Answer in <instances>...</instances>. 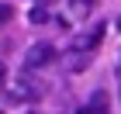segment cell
Returning <instances> with one entry per match:
<instances>
[{
  "mask_svg": "<svg viewBox=\"0 0 121 114\" xmlns=\"http://www.w3.org/2000/svg\"><path fill=\"white\" fill-rule=\"evenodd\" d=\"M28 114H38V111H28Z\"/></svg>",
  "mask_w": 121,
  "mask_h": 114,
  "instance_id": "9",
  "label": "cell"
},
{
  "mask_svg": "<svg viewBox=\"0 0 121 114\" xmlns=\"http://www.w3.org/2000/svg\"><path fill=\"white\" fill-rule=\"evenodd\" d=\"M76 114H93V111H90V107H80V111H76Z\"/></svg>",
  "mask_w": 121,
  "mask_h": 114,
  "instance_id": "6",
  "label": "cell"
},
{
  "mask_svg": "<svg viewBox=\"0 0 121 114\" xmlns=\"http://www.w3.org/2000/svg\"><path fill=\"white\" fill-rule=\"evenodd\" d=\"M4 73H7V69H4V62H0V83H4Z\"/></svg>",
  "mask_w": 121,
  "mask_h": 114,
  "instance_id": "7",
  "label": "cell"
},
{
  "mask_svg": "<svg viewBox=\"0 0 121 114\" xmlns=\"http://www.w3.org/2000/svg\"><path fill=\"white\" fill-rule=\"evenodd\" d=\"M10 17H14V10H10L7 4H0V21H10Z\"/></svg>",
  "mask_w": 121,
  "mask_h": 114,
  "instance_id": "4",
  "label": "cell"
},
{
  "mask_svg": "<svg viewBox=\"0 0 121 114\" xmlns=\"http://www.w3.org/2000/svg\"><path fill=\"white\" fill-rule=\"evenodd\" d=\"M48 21H52V10L48 7H35L31 10V24H48Z\"/></svg>",
  "mask_w": 121,
  "mask_h": 114,
  "instance_id": "3",
  "label": "cell"
},
{
  "mask_svg": "<svg viewBox=\"0 0 121 114\" xmlns=\"http://www.w3.org/2000/svg\"><path fill=\"white\" fill-rule=\"evenodd\" d=\"M35 4H38V7H48V4H52V0H35Z\"/></svg>",
  "mask_w": 121,
  "mask_h": 114,
  "instance_id": "5",
  "label": "cell"
},
{
  "mask_svg": "<svg viewBox=\"0 0 121 114\" xmlns=\"http://www.w3.org/2000/svg\"><path fill=\"white\" fill-rule=\"evenodd\" d=\"M0 114H4V111H0Z\"/></svg>",
  "mask_w": 121,
  "mask_h": 114,
  "instance_id": "10",
  "label": "cell"
},
{
  "mask_svg": "<svg viewBox=\"0 0 121 114\" xmlns=\"http://www.w3.org/2000/svg\"><path fill=\"white\" fill-rule=\"evenodd\" d=\"M56 59V48L48 45V42H38V45L28 48V55H24V69H38V66H48Z\"/></svg>",
  "mask_w": 121,
  "mask_h": 114,
  "instance_id": "2",
  "label": "cell"
},
{
  "mask_svg": "<svg viewBox=\"0 0 121 114\" xmlns=\"http://www.w3.org/2000/svg\"><path fill=\"white\" fill-rule=\"evenodd\" d=\"M14 97H24V100H38V97H45V83L38 80L31 69H21L17 83H14Z\"/></svg>",
  "mask_w": 121,
  "mask_h": 114,
  "instance_id": "1",
  "label": "cell"
},
{
  "mask_svg": "<svg viewBox=\"0 0 121 114\" xmlns=\"http://www.w3.org/2000/svg\"><path fill=\"white\" fill-rule=\"evenodd\" d=\"M118 31H121V17H118Z\"/></svg>",
  "mask_w": 121,
  "mask_h": 114,
  "instance_id": "8",
  "label": "cell"
}]
</instances>
